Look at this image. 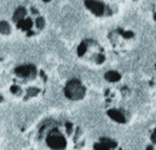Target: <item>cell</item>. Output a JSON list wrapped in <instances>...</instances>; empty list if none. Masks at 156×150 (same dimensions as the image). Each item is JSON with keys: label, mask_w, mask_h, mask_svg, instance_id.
<instances>
[{"label": "cell", "mask_w": 156, "mask_h": 150, "mask_svg": "<svg viewBox=\"0 0 156 150\" xmlns=\"http://www.w3.org/2000/svg\"><path fill=\"white\" fill-rule=\"evenodd\" d=\"M108 114L109 116L112 119H113L114 120L119 122V123H125V118L120 112L117 111L116 110H110L108 111Z\"/></svg>", "instance_id": "5b68a950"}, {"label": "cell", "mask_w": 156, "mask_h": 150, "mask_svg": "<svg viewBox=\"0 0 156 150\" xmlns=\"http://www.w3.org/2000/svg\"><path fill=\"white\" fill-rule=\"evenodd\" d=\"M26 10L24 7H19L16 10L13 15V21L14 22H20V20H22L24 16L26 15Z\"/></svg>", "instance_id": "8992f818"}, {"label": "cell", "mask_w": 156, "mask_h": 150, "mask_svg": "<svg viewBox=\"0 0 156 150\" xmlns=\"http://www.w3.org/2000/svg\"><path fill=\"white\" fill-rule=\"evenodd\" d=\"M15 72L20 77H34L35 76L36 71H35V67H34L33 65H25L20 66V67L16 68Z\"/></svg>", "instance_id": "3957f363"}, {"label": "cell", "mask_w": 156, "mask_h": 150, "mask_svg": "<svg viewBox=\"0 0 156 150\" xmlns=\"http://www.w3.org/2000/svg\"><path fill=\"white\" fill-rule=\"evenodd\" d=\"M18 89H19V88L17 87V86H13V87L11 88V91H12L13 93H16V91H18Z\"/></svg>", "instance_id": "e0dca14e"}, {"label": "cell", "mask_w": 156, "mask_h": 150, "mask_svg": "<svg viewBox=\"0 0 156 150\" xmlns=\"http://www.w3.org/2000/svg\"><path fill=\"white\" fill-rule=\"evenodd\" d=\"M66 127H67V132H68V134H70V131H72V124H69V123H67V124H66Z\"/></svg>", "instance_id": "2e32d148"}, {"label": "cell", "mask_w": 156, "mask_h": 150, "mask_svg": "<svg viewBox=\"0 0 156 150\" xmlns=\"http://www.w3.org/2000/svg\"><path fill=\"white\" fill-rule=\"evenodd\" d=\"M95 150H109V148L102 143H98V144L95 145Z\"/></svg>", "instance_id": "7c38bea8"}, {"label": "cell", "mask_w": 156, "mask_h": 150, "mask_svg": "<svg viewBox=\"0 0 156 150\" xmlns=\"http://www.w3.org/2000/svg\"><path fill=\"white\" fill-rule=\"evenodd\" d=\"M85 52H86L85 43H84V42L81 43V45H80V46L78 47V49H77V53H78V55H79L80 56H81L84 54V53H85Z\"/></svg>", "instance_id": "30bf717a"}, {"label": "cell", "mask_w": 156, "mask_h": 150, "mask_svg": "<svg viewBox=\"0 0 156 150\" xmlns=\"http://www.w3.org/2000/svg\"><path fill=\"white\" fill-rule=\"evenodd\" d=\"M84 94H85V88L84 87L81 81L78 80H71L66 85L65 95L70 100H81L84 96Z\"/></svg>", "instance_id": "6da1fadb"}, {"label": "cell", "mask_w": 156, "mask_h": 150, "mask_svg": "<svg viewBox=\"0 0 156 150\" xmlns=\"http://www.w3.org/2000/svg\"><path fill=\"white\" fill-rule=\"evenodd\" d=\"M38 91V89L35 88H30L29 90H27V95H28V96H33V95H36Z\"/></svg>", "instance_id": "4fadbf2b"}, {"label": "cell", "mask_w": 156, "mask_h": 150, "mask_svg": "<svg viewBox=\"0 0 156 150\" xmlns=\"http://www.w3.org/2000/svg\"><path fill=\"white\" fill-rule=\"evenodd\" d=\"M152 140L154 141L155 142H156V131H155V133L152 135Z\"/></svg>", "instance_id": "ac0fdd59"}, {"label": "cell", "mask_w": 156, "mask_h": 150, "mask_svg": "<svg viewBox=\"0 0 156 150\" xmlns=\"http://www.w3.org/2000/svg\"><path fill=\"white\" fill-rule=\"evenodd\" d=\"M36 25L39 29H42L44 26H45V20H44V18L43 17H38L36 20Z\"/></svg>", "instance_id": "8fae6325"}, {"label": "cell", "mask_w": 156, "mask_h": 150, "mask_svg": "<svg viewBox=\"0 0 156 150\" xmlns=\"http://www.w3.org/2000/svg\"><path fill=\"white\" fill-rule=\"evenodd\" d=\"M1 33L3 35H8L10 31V25H8V23L6 21H2L1 22Z\"/></svg>", "instance_id": "9c48e42d"}, {"label": "cell", "mask_w": 156, "mask_h": 150, "mask_svg": "<svg viewBox=\"0 0 156 150\" xmlns=\"http://www.w3.org/2000/svg\"><path fill=\"white\" fill-rule=\"evenodd\" d=\"M155 20H156V14H155Z\"/></svg>", "instance_id": "ffe728a7"}, {"label": "cell", "mask_w": 156, "mask_h": 150, "mask_svg": "<svg viewBox=\"0 0 156 150\" xmlns=\"http://www.w3.org/2000/svg\"><path fill=\"white\" fill-rule=\"evenodd\" d=\"M120 32L121 33L122 35H123L125 38H131V37H133V35H134L133 32H131V31H126V32H123V31H120Z\"/></svg>", "instance_id": "5bb4252c"}, {"label": "cell", "mask_w": 156, "mask_h": 150, "mask_svg": "<svg viewBox=\"0 0 156 150\" xmlns=\"http://www.w3.org/2000/svg\"><path fill=\"white\" fill-rule=\"evenodd\" d=\"M147 150H153V148H152V146H148V149H147Z\"/></svg>", "instance_id": "d6986e66"}, {"label": "cell", "mask_w": 156, "mask_h": 150, "mask_svg": "<svg viewBox=\"0 0 156 150\" xmlns=\"http://www.w3.org/2000/svg\"><path fill=\"white\" fill-rule=\"evenodd\" d=\"M47 143L50 148L55 150L63 149L67 145L64 137L57 130H52L49 133L47 138Z\"/></svg>", "instance_id": "7a4b0ae2"}, {"label": "cell", "mask_w": 156, "mask_h": 150, "mask_svg": "<svg viewBox=\"0 0 156 150\" xmlns=\"http://www.w3.org/2000/svg\"><path fill=\"white\" fill-rule=\"evenodd\" d=\"M85 6L89 9L94 14L101 16L104 13V6L100 2L95 1H86Z\"/></svg>", "instance_id": "277c9868"}, {"label": "cell", "mask_w": 156, "mask_h": 150, "mask_svg": "<svg viewBox=\"0 0 156 150\" xmlns=\"http://www.w3.org/2000/svg\"><path fill=\"white\" fill-rule=\"evenodd\" d=\"M121 76L120 74L116 72V71H109L105 74V78L108 81L114 82V81H118L120 79Z\"/></svg>", "instance_id": "52a82bcc"}, {"label": "cell", "mask_w": 156, "mask_h": 150, "mask_svg": "<svg viewBox=\"0 0 156 150\" xmlns=\"http://www.w3.org/2000/svg\"><path fill=\"white\" fill-rule=\"evenodd\" d=\"M104 59H105V57H104V56L103 55H101V54H100V55H98L97 56V59H96V61H97V62L98 63H101L104 61Z\"/></svg>", "instance_id": "9a60e30c"}, {"label": "cell", "mask_w": 156, "mask_h": 150, "mask_svg": "<svg viewBox=\"0 0 156 150\" xmlns=\"http://www.w3.org/2000/svg\"><path fill=\"white\" fill-rule=\"evenodd\" d=\"M33 23L30 19H27V20H20V22L17 23V27L21 28L23 30H29L32 27Z\"/></svg>", "instance_id": "ba28073f"}]
</instances>
